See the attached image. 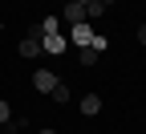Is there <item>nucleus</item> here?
<instances>
[{
	"mask_svg": "<svg viewBox=\"0 0 146 134\" xmlns=\"http://www.w3.org/2000/svg\"><path fill=\"white\" fill-rule=\"evenodd\" d=\"M69 41L77 45V49H94V41H98V33H94V29H89V25L81 21V25H73V29H69Z\"/></svg>",
	"mask_w": 146,
	"mask_h": 134,
	"instance_id": "nucleus-1",
	"label": "nucleus"
},
{
	"mask_svg": "<svg viewBox=\"0 0 146 134\" xmlns=\"http://www.w3.org/2000/svg\"><path fill=\"white\" fill-rule=\"evenodd\" d=\"M21 57H25V61H33V57H41V25L25 33V41H21Z\"/></svg>",
	"mask_w": 146,
	"mask_h": 134,
	"instance_id": "nucleus-2",
	"label": "nucleus"
},
{
	"mask_svg": "<svg viewBox=\"0 0 146 134\" xmlns=\"http://www.w3.org/2000/svg\"><path fill=\"white\" fill-rule=\"evenodd\" d=\"M65 45H69V41H65L61 33H41V53H53V57H61V53H65Z\"/></svg>",
	"mask_w": 146,
	"mask_h": 134,
	"instance_id": "nucleus-3",
	"label": "nucleus"
},
{
	"mask_svg": "<svg viewBox=\"0 0 146 134\" xmlns=\"http://www.w3.org/2000/svg\"><path fill=\"white\" fill-rule=\"evenodd\" d=\"M53 85H57V73L53 69H36L33 73V89L36 93H53Z\"/></svg>",
	"mask_w": 146,
	"mask_h": 134,
	"instance_id": "nucleus-4",
	"label": "nucleus"
},
{
	"mask_svg": "<svg viewBox=\"0 0 146 134\" xmlns=\"http://www.w3.org/2000/svg\"><path fill=\"white\" fill-rule=\"evenodd\" d=\"M65 21L69 25H81L85 21V0H69V4H65Z\"/></svg>",
	"mask_w": 146,
	"mask_h": 134,
	"instance_id": "nucleus-5",
	"label": "nucleus"
},
{
	"mask_svg": "<svg viewBox=\"0 0 146 134\" xmlns=\"http://www.w3.org/2000/svg\"><path fill=\"white\" fill-rule=\"evenodd\" d=\"M77 106H81V114H85V118H94V114L102 110V98H98V93H85V98H81Z\"/></svg>",
	"mask_w": 146,
	"mask_h": 134,
	"instance_id": "nucleus-6",
	"label": "nucleus"
},
{
	"mask_svg": "<svg viewBox=\"0 0 146 134\" xmlns=\"http://www.w3.org/2000/svg\"><path fill=\"white\" fill-rule=\"evenodd\" d=\"M98 61H102V53H94V49H77V65H81V69L98 65Z\"/></svg>",
	"mask_w": 146,
	"mask_h": 134,
	"instance_id": "nucleus-7",
	"label": "nucleus"
},
{
	"mask_svg": "<svg viewBox=\"0 0 146 134\" xmlns=\"http://www.w3.org/2000/svg\"><path fill=\"white\" fill-rule=\"evenodd\" d=\"M53 102H57V106H65V102H69V85H65V81L53 85Z\"/></svg>",
	"mask_w": 146,
	"mask_h": 134,
	"instance_id": "nucleus-8",
	"label": "nucleus"
},
{
	"mask_svg": "<svg viewBox=\"0 0 146 134\" xmlns=\"http://www.w3.org/2000/svg\"><path fill=\"white\" fill-rule=\"evenodd\" d=\"M0 130H4V134H21V130H25V118H8Z\"/></svg>",
	"mask_w": 146,
	"mask_h": 134,
	"instance_id": "nucleus-9",
	"label": "nucleus"
},
{
	"mask_svg": "<svg viewBox=\"0 0 146 134\" xmlns=\"http://www.w3.org/2000/svg\"><path fill=\"white\" fill-rule=\"evenodd\" d=\"M106 12V4H98V0H85V16H89V21H94V16H102Z\"/></svg>",
	"mask_w": 146,
	"mask_h": 134,
	"instance_id": "nucleus-10",
	"label": "nucleus"
},
{
	"mask_svg": "<svg viewBox=\"0 0 146 134\" xmlns=\"http://www.w3.org/2000/svg\"><path fill=\"white\" fill-rule=\"evenodd\" d=\"M41 33H61L57 29V16H45V21H41Z\"/></svg>",
	"mask_w": 146,
	"mask_h": 134,
	"instance_id": "nucleus-11",
	"label": "nucleus"
},
{
	"mask_svg": "<svg viewBox=\"0 0 146 134\" xmlns=\"http://www.w3.org/2000/svg\"><path fill=\"white\" fill-rule=\"evenodd\" d=\"M8 118H12V110H8V102H0V126H4Z\"/></svg>",
	"mask_w": 146,
	"mask_h": 134,
	"instance_id": "nucleus-12",
	"label": "nucleus"
},
{
	"mask_svg": "<svg viewBox=\"0 0 146 134\" xmlns=\"http://www.w3.org/2000/svg\"><path fill=\"white\" fill-rule=\"evenodd\" d=\"M138 41H142V45H146V25H142V29H138Z\"/></svg>",
	"mask_w": 146,
	"mask_h": 134,
	"instance_id": "nucleus-13",
	"label": "nucleus"
},
{
	"mask_svg": "<svg viewBox=\"0 0 146 134\" xmlns=\"http://www.w3.org/2000/svg\"><path fill=\"white\" fill-rule=\"evenodd\" d=\"M98 4H114V0H98Z\"/></svg>",
	"mask_w": 146,
	"mask_h": 134,
	"instance_id": "nucleus-14",
	"label": "nucleus"
},
{
	"mask_svg": "<svg viewBox=\"0 0 146 134\" xmlns=\"http://www.w3.org/2000/svg\"><path fill=\"white\" fill-rule=\"evenodd\" d=\"M41 134H57V130H41Z\"/></svg>",
	"mask_w": 146,
	"mask_h": 134,
	"instance_id": "nucleus-15",
	"label": "nucleus"
}]
</instances>
